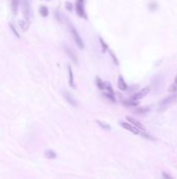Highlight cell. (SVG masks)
<instances>
[{
    "mask_svg": "<svg viewBox=\"0 0 177 179\" xmlns=\"http://www.w3.org/2000/svg\"><path fill=\"white\" fill-rule=\"evenodd\" d=\"M65 6H66V9H67L69 12L73 11V5H72V3H71V2L67 1V2H66V4H65Z\"/></svg>",
    "mask_w": 177,
    "mask_h": 179,
    "instance_id": "4316f807",
    "label": "cell"
},
{
    "mask_svg": "<svg viewBox=\"0 0 177 179\" xmlns=\"http://www.w3.org/2000/svg\"><path fill=\"white\" fill-rule=\"evenodd\" d=\"M105 90L107 91V92H110V93L115 94L114 89H113V87H112V84L108 83V82H105Z\"/></svg>",
    "mask_w": 177,
    "mask_h": 179,
    "instance_id": "7402d4cb",
    "label": "cell"
},
{
    "mask_svg": "<svg viewBox=\"0 0 177 179\" xmlns=\"http://www.w3.org/2000/svg\"><path fill=\"white\" fill-rule=\"evenodd\" d=\"M68 74H69V85L72 88H76L74 83V75H73V71H72V67L70 65H68Z\"/></svg>",
    "mask_w": 177,
    "mask_h": 179,
    "instance_id": "8fae6325",
    "label": "cell"
},
{
    "mask_svg": "<svg viewBox=\"0 0 177 179\" xmlns=\"http://www.w3.org/2000/svg\"><path fill=\"white\" fill-rule=\"evenodd\" d=\"M103 95L105 96L106 98H108V100L110 101V102H113V103H116V98H115V94H113V93H110V92H105Z\"/></svg>",
    "mask_w": 177,
    "mask_h": 179,
    "instance_id": "44dd1931",
    "label": "cell"
},
{
    "mask_svg": "<svg viewBox=\"0 0 177 179\" xmlns=\"http://www.w3.org/2000/svg\"><path fill=\"white\" fill-rule=\"evenodd\" d=\"M150 111V108L149 107H140V108H136L134 110V112L138 113V114H144V113H147Z\"/></svg>",
    "mask_w": 177,
    "mask_h": 179,
    "instance_id": "ac0fdd59",
    "label": "cell"
},
{
    "mask_svg": "<svg viewBox=\"0 0 177 179\" xmlns=\"http://www.w3.org/2000/svg\"><path fill=\"white\" fill-rule=\"evenodd\" d=\"M162 177H167V178H171L172 177L171 175H169V174L165 173V172H164V173H162Z\"/></svg>",
    "mask_w": 177,
    "mask_h": 179,
    "instance_id": "83f0119b",
    "label": "cell"
},
{
    "mask_svg": "<svg viewBox=\"0 0 177 179\" xmlns=\"http://www.w3.org/2000/svg\"><path fill=\"white\" fill-rule=\"evenodd\" d=\"M150 91V87H145V88L141 89V90H139L136 93H134L133 96H131V98H133V100H136V101H140L142 100L143 98H145L146 95H147L148 93H149Z\"/></svg>",
    "mask_w": 177,
    "mask_h": 179,
    "instance_id": "8992f818",
    "label": "cell"
},
{
    "mask_svg": "<svg viewBox=\"0 0 177 179\" xmlns=\"http://www.w3.org/2000/svg\"><path fill=\"white\" fill-rule=\"evenodd\" d=\"M68 28H69L71 35H72V37H73V40H74V42L76 43V45L78 46V48L84 49V41H82V38L80 37L78 30L73 26V24H71V23H69V22H68Z\"/></svg>",
    "mask_w": 177,
    "mask_h": 179,
    "instance_id": "6da1fadb",
    "label": "cell"
},
{
    "mask_svg": "<svg viewBox=\"0 0 177 179\" xmlns=\"http://www.w3.org/2000/svg\"><path fill=\"white\" fill-rule=\"evenodd\" d=\"M98 39H99V42H100V44H101V47H102V53H105L106 50H108V45L105 43V41L101 37H99Z\"/></svg>",
    "mask_w": 177,
    "mask_h": 179,
    "instance_id": "ffe728a7",
    "label": "cell"
},
{
    "mask_svg": "<svg viewBox=\"0 0 177 179\" xmlns=\"http://www.w3.org/2000/svg\"><path fill=\"white\" fill-rule=\"evenodd\" d=\"M96 85H97L98 89H100L101 91H104L105 90V82L102 81L100 77H96Z\"/></svg>",
    "mask_w": 177,
    "mask_h": 179,
    "instance_id": "9a60e30c",
    "label": "cell"
},
{
    "mask_svg": "<svg viewBox=\"0 0 177 179\" xmlns=\"http://www.w3.org/2000/svg\"><path fill=\"white\" fill-rule=\"evenodd\" d=\"M39 13H40V15L42 16V17H47V16L49 15V9L48 8H47L46 5H42L41 8H40L39 9Z\"/></svg>",
    "mask_w": 177,
    "mask_h": 179,
    "instance_id": "2e32d148",
    "label": "cell"
},
{
    "mask_svg": "<svg viewBox=\"0 0 177 179\" xmlns=\"http://www.w3.org/2000/svg\"><path fill=\"white\" fill-rule=\"evenodd\" d=\"M64 50H65L66 55L69 57V58L71 59V61H72L73 63H75V64H76V63L78 62V59H77L76 53L73 51L72 48H70V47H67V46L65 45V46H64Z\"/></svg>",
    "mask_w": 177,
    "mask_h": 179,
    "instance_id": "9c48e42d",
    "label": "cell"
},
{
    "mask_svg": "<svg viewBox=\"0 0 177 179\" xmlns=\"http://www.w3.org/2000/svg\"><path fill=\"white\" fill-rule=\"evenodd\" d=\"M96 122L99 125V126L101 127V129H104V130H110V126L107 124V122H102V121H96Z\"/></svg>",
    "mask_w": 177,
    "mask_h": 179,
    "instance_id": "d6986e66",
    "label": "cell"
},
{
    "mask_svg": "<svg viewBox=\"0 0 177 179\" xmlns=\"http://www.w3.org/2000/svg\"><path fill=\"white\" fill-rule=\"evenodd\" d=\"M9 27H11V32L15 34V36L16 37H18V38H20V34H19V32L17 30V28H16L15 25L13 24V23H9Z\"/></svg>",
    "mask_w": 177,
    "mask_h": 179,
    "instance_id": "603a6c76",
    "label": "cell"
},
{
    "mask_svg": "<svg viewBox=\"0 0 177 179\" xmlns=\"http://www.w3.org/2000/svg\"><path fill=\"white\" fill-rule=\"evenodd\" d=\"M75 9H76V13L80 18L82 19H88V16L84 11V0H76L75 2Z\"/></svg>",
    "mask_w": 177,
    "mask_h": 179,
    "instance_id": "3957f363",
    "label": "cell"
},
{
    "mask_svg": "<svg viewBox=\"0 0 177 179\" xmlns=\"http://www.w3.org/2000/svg\"><path fill=\"white\" fill-rule=\"evenodd\" d=\"M55 15H56V19H57L60 22H63V21L65 20V17H64V15L62 13H58V12H56Z\"/></svg>",
    "mask_w": 177,
    "mask_h": 179,
    "instance_id": "d4e9b609",
    "label": "cell"
},
{
    "mask_svg": "<svg viewBox=\"0 0 177 179\" xmlns=\"http://www.w3.org/2000/svg\"><path fill=\"white\" fill-rule=\"evenodd\" d=\"M119 124H120V126H121L122 128H124V129H125V130H127V131L131 132V133H133V134H136V135H141L142 132H144V131L139 130L138 128H136V127H134L133 125H131L130 122H120Z\"/></svg>",
    "mask_w": 177,
    "mask_h": 179,
    "instance_id": "5b68a950",
    "label": "cell"
},
{
    "mask_svg": "<svg viewBox=\"0 0 177 179\" xmlns=\"http://www.w3.org/2000/svg\"><path fill=\"white\" fill-rule=\"evenodd\" d=\"M110 50V49H108ZM110 55L112 56V58H113V60H114V63L116 65H119V61H118V59H117V57H116V55L114 53H113L112 50H110Z\"/></svg>",
    "mask_w": 177,
    "mask_h": 179,
    "instance_id": "cb8c5ba5",
    "label": "cell"
},
{
    "mask_svg": "<svg viewBox=\"0 0 177 179\" xmlns=\"http://www.w3.org/2000/svg\"><path fill=\"white\" fill-rule=\"evenodd\" d=\"M63 96L65 98V100L68 102V104L72 105L73 107H76V106H77V103H76V101H75L74 96H73L72 94H71V93L69 92V91L63 90Z\"/></svg>",
    "mask_w": 177,
    "mask_h": 179,
    "instance_id": "ba28073f",
    "label": "cell"
},
{
    "mask_svg": "<svg viewBox=\"0 0 177 179\" xmlns=\"http://www.w3.org/2000/svg\"><path fill=\"white\" fill-rule=\"evenodd\" d=\"M48 1H49V0H48Z\"/></svg>",
    "mask_w": 177,
    "mask_h": 179,
    "instance_id": "f546056e",
    "label": "cell"
},
{
    "mask_svg": "<svg viewBox=\"0 0 177 179\" xmlns=\"http://www.w3.org/2000/svg\"><path fill=\"white\" fill-rule=\"evenodd\" d=\"M123 104L125 106H128V107H136V106H139V101L133 100V98H130L129 100L124 101Z\"/></svg>",
    "mask_w": 177,
    "mask_h": 179,
    "instance_id": "5bb4252c",
    "label": "cell"
},
{
    "mask_svg": "<svg viewBox=\"0 0 177 179\" xmlns=\"http://www.w3.org/2000/svg\"><path fill=\"white\" fill-rule=\"evenodd\" d=\"M118 88L122 91H125L128 89V86H127V84L125 83V81H124L122 75H119V79H118Z\"/></svg>",
    "mask_w": 177,
    "mask_h": 179,
    "instance_id": "30bf717a",
    "label": "cell"
},
{
    "mask_svg": "<svg viewBox=\"0 0 177 179\" xmlns=\"http://www.w3.org/2000/svg\"><path fill=\"white\" fill-rule=\"evenodd\" d=\"M126 119L128 121V122H130L131 125H133L136 128H138L139 130H141V131H146V129H145V126H144L142 122H140L138 121V119H136L134 117H133V116H126Z\"/></svg>",
    "mask_w": 177,
    "mask_h": 179,
    "instance_id": "52a82bcc",
    "label": "cell"
},
{
    "mask_svg": "<svg viewBox=\"0 0 177 179\" xmlns=\"http://www.w3.org/2000/svg\"><path fill=\"white\" fill-rule=\"evenodd\" d=\"M18 26L22 32H25V30H27L28 27H29V23H28L27 20H19Z\"/></svg>",
    "mask_w": 177,
    "mask_h": 179,
    "instance_id": "7c38bea8",
    "label": "cell"
},
{
    "mask_svg": "<svg viewBox=\"0 0 177 179\" xmlns=\"http://www.w3.org/2000/svg\"><path fill=\"white\" fill-rule=\"evenodd\" d=\"M174 84H176V85H177V74H176L175 79H174Z\"/></svg>",
    "mask_w": 177,
    "mask_h": 179,
    "instance_id": "f1b7e54d",
    "label": "cell"
},
{
    "mask_svg": "<svg viewBox=\"0 0 177 179\" xmlns=\"http://www.w3.org/2000/svg\"><path fill=\"white\" fill-rule=\"evenodd\" d=\"M21 6H22V14L24 16L25 20L29 21L31 17V5L30 0H21Z\"/></svg>",
    "mask_w": 177,
    "mask_h": 179,
    "instance_id": "7a4b0ae2",
    "label": "cell"
},
{
    "mask_svg": "<svg viewBox=\"0 0 177 179\" xmlns=\"http://www.w3.org/2000/svg\"><path fill=\"white\" fill-rule=\"evenodd\" d=\"M177 100V93H172L171 95L167 96V98H165L164 100L162 101V102L159 103V109H165L166 107H168L171 104H173L175 101Z\"/></svg>",
    "mask_w": 177,
    "mask_h": 179,
    "instance_id": "277c9868",
    "label": "cell"
},
{
    "mask_svg": "<svg viewBox=\"0 0 177 179\" xmlns=\"http://www.w3.org/2000/svg\"><path fill=\"white\" fill-rule=\"evenodd\" d=\"M176 91H177V85L176 84L171 85V86H170V88H169V92L174 93V92H176Z\"/></svg>",
    "mask_w": 177,
    "mask_h": 179,
    "instance_id": "484cf974",
    "label": "cell"
},
{
    "mask_svg": "<svg viewBox=\"0 0 177 179\" xmlns=\"http://www.w3.org/2000/svg\"><path fill=\"white\" fill-rule=\"evenodd\" d=\"M18 6H19V0H13V1H11V11H13L14 15L17 14Z\"/></svg>",
    "mask_w": 177,
    "mask_h": 179,
    "instance_id": "e0dca14e",
    "label": "cell"
},
{
    "mask_svg": "<svg viewBox=\"0 0 177 179\" xmlns=\"http://www.w3.org/2000/svg\"><path fill=\"white\" fill-rule=\"evenodd\" d=\"M45 157L46 158H48V159H54V158H56L57 157V154H56V152L55 151H53V150H46L45 151Z\"/></svg>",
    "mask_w": 177,
    "mask_h": 179,
    "instance_id": "4fadbf2b",
    "label": "cell"
}]
</instances>
